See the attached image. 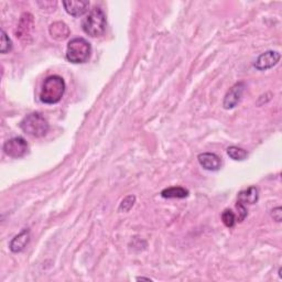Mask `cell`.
I'll return each mask as SVG.
<instances>
[{"label": "cell", "instance_id": "2e32d148", "mask_svg": "<svg viewBox=\"0 0 282 282\" xmlns=\"http://www.w3.org/2000/svg\"><path fill=\"white\" fill-rule=\"evenodd\" d=\"M222 221L224 225L228 228L234 227V225L236 223V216L232 213V210L230 209H225L222 213Z\"/></svg>", "mask_w": 282, "mask_h": 282}, {"label": "cell", "instance_id": "ffe728a7", "mask_svg": "<svg viewBox=\"0 0 282 282\" xmlns=\"http://www.w3.org/2000/svg\"><path fill=\"white\" fill-rule=\"evenodd\" d=\"M38 5L40 6V8L41 9H48L49 7H50L51 9H55V7H56V3L54 2H44V3H38Z\"/></svg>", "mask_w": 282, "mask_h": 282}, {"label": "cell", "instance_id": "9c48e42d", "mask_svg": "<svg viewBox=\"0 0 282 282\" xmlns=\"http://www.w3.org/2000/svg\"><path fill=\"white\" fill-rule=\"evenodd\" d=\"M199 163L207 171H218L222 168V159L215 153L204 152L197 157Z\"/></svg>", "mask_w": 282, "mask_h": 282}, {"label": "cell", "instance_id": "44dd1931", "mask_svg": "<svg viewBox=\"0 0 282 282\" xmlns=\"http://www.w3.org/2000/svg\"><path fill=\"white\" fill-rule=\"evenodd\" d=\"M137 280H147V281H151L150 278H145V277H139V278H137Z\"/></svg>", "mask_w": 282, "mask_h": 282}, {"label": "cell", "instance_id": "4fadbf2b", "mask_svg": "<svg viewBox=\"0 0 282 282\" xmlns=\"http://www.w3.org/2000/svg\"><path fill=\"white\" fill-rule=\"evenodd\" d=\"M49 32H50L51 37L55 40H65L68 35H69V29L67 25H65L62 21H56V22H53L50 26V29H49Z\"/></svg>", "mask_w": 282, "mask_h": 282}, {"label": "cell", "instance_id": "d6986e66", "mask_svg": "<svg viewBox=\"0 0 282 282\" xmlns=\"http://www.w3.org/2000/svg\"><path fill=\"white\" fill-rule=\"evenodd\" d=\"M271 216L272 218L276 222H281L282 220V212H281V207H276V208H273L272 209V213H271Z\"/></svg>", "mask_w": 282, "mask_h": 282}, {"label": "cell", "instance_id": "8fae6325", "mask_svg": "<svg viewBox=\"0 0 282 282\" xmlns=\"http://www.w3.org/2000/svg\"><path fill=\"white\" fill-rule=\"evenodd\" d=\"M30 242V230L24 229L22 231L12 238V241L9 244V248L12 252H20L22 251L26 246Z\"/></svg>", "mask_w": 282, "mask_h": 282}, {"label": "cell", "instance_id": "8992f818", "mask_svg": "<svg viewBox=\"0 0 282 282\" xmlns=\"http://www.w3.org/2000/svg\"><path fill=\"white\" fill-rule=\"evenodd\" d=\"M245 87H246L245 83L239 82L235 84V85L227 91V94L225 95L224 102H223V106L225 109H232L234 107H236L238 103L242 100Z\"/></svg>", "mask_w": 282, "mask_h": 282}, {"label": "cell", "instance_id": "30bf717a", "mask_svg": "<svg viewBox=\"0 0 282 282\" xmlns=\"http://www.w3.org/2000/svg\"><path fill=\"white\" fill-rule=\"evenodd\" d=\"M63 6H64L65 11L68 15L73 17H81L88 12L89 8V2H63Z\"/></svg>", "mask_w": 282, "mask_h": 282}, {"label": "cell", "instance_id": "7c38bea8", "mask_svg": "<svg viewBox=\"0 0 282 282\" xmlns=\"http://www.w3.org/2000/svg\"><path fill=\"white\" fill-rule=\"evenodd\" d=\"M259 199V193H258V189L255 186H250L247 190H244L241 193L238 194V199L237 203L242 204V205H252V204L257 203Z\"/></svg>", "mask_w": 282, "mask_h": 282}, {"label": "cell", "instance_id": "ac0fdd59", "mask_svg": "<svg viewBox=\"0 0 282 282\" xmlns=\"http://www.w3.org/2000/svg\"><path fill=\"white\" fill-rule=\"evenodd\" d=\"M135 201H136V197L133 195L127 196L126 199L123 200L121 206H119V210H121V212H123V210L124 212H129L132 208L133 204H135Z\"/></svg>", "mask_w": 282, "mask_h": 282}, {"label": "cell", "instance_id": "6da1fadb", "mask_svg": "<svg viewBox=\"0 0 282 282\" xmlns=\"http://www.w3.org/2000/svg\"><path fill=\"white\" fill-rule=\"evenodd\" d=\"M65 82L59 75H51L44 80L40 90V101L48 105L58 104L65 93Z\"/></svg>", "mask_w": 282, "mask_h": 282}, {"label": "cell", "instance_id": "277c9868", "mask_svg": "<svg viewBox=\"0 0 282 282\" xmlns=\"http://www.w3.org/2000/svg\"><path fill=\"white\" fill-rule=\"evenodd\" d=\"M20 128L27 135L35 138L44 137L50 126L46 119L39 112H32L27 115L20 123Z\"/></svg>", "mask_w": 282, "mask_h": 282}, {"label": "cell", "instance_id": "7a4b0ae2", "mask_svg": "<svg viewBox=\"0 0 282 282\" xmlns=\"http://www.w3.org/2000/svg\"><path fill=\"white\" fill-rule=\"evenodd\" d=\"M106 27H107L106 16L104 11L98 7L91 9L82 22L83 31L91 38L102 37L106 31Z\"/></svg>", "mask_w": 282, "mask_h": 282}, {"label": "cell", "instance_id": "5b68a950", "mask_svg": "<svg viewBox=\"0 0 282 282\" xmlns=\"http://www.w3.org/2000/svg\"><path fill=\"white\" fill-rule=\"evenodd\" d=\"M29 150L27 141L22 137H15L7 140L4 145V152L11 158L19 159L25 157Z\"/></svg>", "mask_w": 282, "mask_h": 282}, {"label": "cell", "instance_id": "e0dca14e", "mask_svg": "<svg viewBox=\"0 0 282 282\" xmlns=\"http://www.w3.org/2000/svg\"><path fill=\"white\" fill-rule=\"evenodd\" d=\"M12 49V42L11 40L9 39L8 35H7V33L2 30V45H0V51H2L3 54H6L11 51Z\"/></svg>", "mask_w": 282, "mask_h": 282}, {"label": "cell", "instance_id": "52a82bcc", "mask_svg": "<svg viewBox=\"0 0 282 282\" xmlns=\"http://www.w3.org/2000/svg\"><path fill=\"white\" fill-rule=\"evenodd\" d=\"M34 27V20L31 13H24L20 18L17 28V37L25 42H28V38L31 37Z\"/></svg>", "mask_w": 282, "mask_h": 282}, {"label": "cell", "instance_id": "5bb4252c", "mask_svg": "<svg viewBox=\"0 0 282 282\" xmlns=\"http://www.w3.org/2000/svg\"><path fill=\"white\" fill-rule=\"evenodd\" d=\"M189 195V191L181 186H172L165 189L161 192V196L165 199H184Z\"/></svg>", "mask_w": 282, "mask_h": 282}, {"label": "cell", "instance_id": "3957f363", "mask_svg": "<svg viewBox=\"0 0 282 282\" xmlns=\"http://www.w3.org/2000/svg\"><path fill=\"white\" fill-rule=\"evenodd\" d=\"M91 54V45L84 38H74L70 40L66 46V59L73 64H83L86 63Z\"/></svg>", "mask_w": 282, "mask_h": 282}, {"label": "cell", "instance_id": "9a60e30c", "mask_svg": "<svg viewBox=\"0 0 282 282\" xmlns=\"http://www.w3.org/2000/svg\"><path fill=\"white\" fill-rule=\"evenodd\" d=\"M227 154L232 160H236V161H243L248 157V152H247L245 149L235 146H231L228 148Z\"/></svg>", "mask_w": 282, "mask_h": 282}, {"label": "cell", "instance_id": "ba28073f", "mask_svg": "<svg viewBox=\"0 0 282 282\" xmlns=\"http://www.w3.org/2000/svg\"><path fill=\"white\" fill-rule=\"evenodd\" d=\"M280 61V53L277 51H267L258 56L255 62V67L258 70H267L278 64Z\"/></svg>", "mask_w": 282, "mask_h": 282}]
</instances>
